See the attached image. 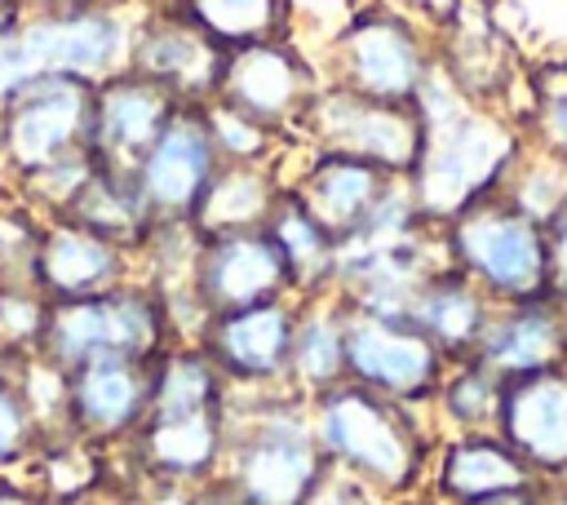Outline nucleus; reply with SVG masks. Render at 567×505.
I'll list each match as a JSON object with an SVG mask.
<instances>
[{"mask_svg":"<svg viewBox=\"0 0 567 505\" xmlns=\"http://www.w3.org/2000/svg\"><path fill=\"white\" fill-rule=\"evenodd\" d=\"M447 261L496 306L545 297V226L518 213L501 190L447 221Z\"/></svg>","mask_w":567,"mask_h":505,"instance_id":"nucleus-6","label":"nucleus"},{"mask_svg":"<svg viewBox=\"0 0 567 505\" xmlns=\"http://www.w3.org/2000/svg\"><path fill=\"white\" fill-rule=\"evenodd\" d=\"M306 505H385V501H381L368 483H359L354 474H346V470L328 465V470L319 474L315 492L306 496Z\"/></svg>","mask_w":567,"mask_h":505,"instance_id":"nucleus-34","label":"nucleus"},{"mask_svg":"<svg viewBox=\"0 0 567 505\" xmlns=\"http://www.w3.org/2000/svg\"><path fill=\"white\" fill-rule=\"evenodd\" d=\"M35 4H44V13H62V9H89L93 0H35Z\"/></svg>","mask_w":567,"mask_h":505,"instance_id":"nucleus-39","label":"nucleus"},{"mask_svg":"<svg viewBox=\"0 0 567 505\" xmlns=\"http://www.w3.org/2000/svg\"><path fill=\"white\" fill-rule=\"evenodd\" d=\"M0 505H49L35 483H22L13 474H0Z\"/></svg>","mask_w":567,"mask_h":505,"instance_id":"nucleus-36","label":"nucleus"},{"mask_svg":"<svg viewBox=\"0 0 567 505\" xmlns=\"http://www.w3.org/2000/svg\"><path fill=\"white\" fill-rule=\"evenodd\" d=\"M536 487H540V483H536ZM536 487L509 492V496H492V501H478V505H536Z\"/></svg>","mask_w":567,"mask_h":505,"instance_id":"nucleus-38","label":"nucleus"},{"mask_svg":"<svg viewBox=\"0 0 567 505\" xmlns=\"http://www.w3.org/2000/svg\"><path fill=\"white\" fill-rule=\"evenodd\" d=\"M128 53H133V71L168 89L177 102L213 97L221 80V62H226V53L208 35H199L186 18L151 22L146 31L133 35Z\"/></svg>","mask_w":567,"mask_h":505,"instance_id":"nucleus-22","label":"nucleus"},{"mask_svg":"<svg viewBox=\"0 0 567 505\" xmlns=\"http://www.w3.org/2000/svg\"><path fill=\"white\" fill-rule=\"evenodd\" d=\"M190 284H195V297H199L204 315L292 297V275H288L275 239L266 235V226L199 239Z\"/></svg>","mask_w":567,"mask_h":505,"instance_id":"nucleus-15","label":"nucleus"},{"mask_svg":"<svg viewBox=\"0 0 567 505\" xmlns=\"http://www.w3.org/2000/svg\"><path fill=\"white\" fill-rule=\"evenodd\" d=\"M346 381V301L310 297L297 315L292 337V363H288V390L301 399H315Z\"/></svg>","mask_w":567,"mask_h":505,"instance_id":"nucleus-25","label":"nucleus"},{"mask_svg":"<svg viewBox=\"0 0 567 505\" xmlns=\"http://www.w3.org/2000/svg\"><path fill=\"white\" fill-rule=\"evenodd\" d=\"M310 425L323 461L368 483L385 505L425 487L439 439L430 434L421 408L341 381L310 399Z\"/></svg>","mask_w":567,"mask_h":505,"instance_id":"nucleus-3","label":"nucleus"},{"mask_svg":"<svg viewBox=\"0 0 567 505\" xmlns=\"http://www.w3.org/2000/svg\"><path fill=\"white\" fill-rule=\"evenodd\" d=\"M545 297L567 310V204L545 221Z\"/></svg>","mask_w":567,"mask_h":505,"instance_id":"nucleus-33","label":"nucleus"},{"mask_svg":"<svg viewBox=\"0 0 567 505\" xmlns=\"http://www.w3.org/2000/svg\"><path fill=\"white\" fill-rule=\"evenodd\" d=\"M217 168H221V155L213 142L204 102H177V111L168 115V124L133 168V190L151 230L190 221Z\"/></svg>","mask_w":567,"mask_h":505,"instance_id":"nucleus-8","label":"nucleus"},{"mask_svg":"<svg viewBox=\"0 0 567 505\" xmlns=\"http://www.w3.org/2000/svg\"><path fill=\"white\" fill-rule=\"evenodd\" d=\"M496 434L532 465L536 478L567 474V363L505 381Z\"/></svg>","mask_w":567,"mask_h":505,"instance_id":"nucleus-19","label":"nucleus"},{"mask_svg":"<svg viewBox=\"0 0 567 505\" xmlns=\"http://www.w3.org/2000/svg\"><path fill=\"white\" fill-rule=\"evenodd\" d=\"M44 443V430L27 403V390L18 381V368L13 359L0 368V474H13L18 465L35 461Z\"/></svg>","mask_w":567,"mask_h":505,"instance_id":"nucleus-31","label":"nucleus"},{"mask_svg":"<svg viewBox=\"0 0 567 505\" xmlns=\"http://www.w3.org/2000/svg\"><path fill=\"white\" fill-rule=\"evenodd\" d=\"M182 18L221 53L266 44L279 27V0H182Z\"/></svg>","mask_w":567,"mask_h":505,"instance_id":"nucleus-29","label":"nucleus"},{"mask_svg":"<svg viewBox=\"0 0 567 505\" xmlns=\"http://www.w3.org/2000/svg\"><path fill=\"white\" fill-rule=\"evenodd\" d=\"M425 483L430 501L439 505H478L492 496L527 492L540 478L501 434H443Z\"/></svg>","mask_w":567,"mask_h":505,"instance_id":"nucleus-20","label":"nucleus"},{"mask_svg":"<svg viewBox=\"0 0 567 505\" xmlns=\"http://www.w3.org/2000/svg\"><path fill=\"white\" fill-rule=\"evenodd\" d=\"M124 261H128L124 244L66 217V221H53L35 235L27 284L44 301H80V297H97L106 288H120Z\"/></svg>","mask_w":567,"mask_h":505,"instance_id":"nucleus-18","label":"nucleus"},{"mask_svg":"<svg viewBox=\"0 0 567 505\" xmlns=\"http://www.w3.org/2000/svg\"><path fill=\"white\" fill-rule=\"evenodd\" d=\"M390 182H394V173H385V168H377L368 159L319 151V159L306 168V177L292 186V195L341 244L372 217V208H377V199L385 195Z\"/></svg>","mask_w":567,"mask_h":505,"instance_id":"nucleus-23","label":"nucleus"},{"mask_svg":"<svg viewBox=\"0 0 567 505\" xmlns=\"http://www.w3.org/2000/svg\"><path fill=\"white\" fill-rule=\"evenodd\" d=\"M447 359L408 319H385L346 306V381L408 408H430Z\"/></svg>","mask_w":567,"mask_h":505,"instance_id":"nucleus-9","label":"nucleus"},{"mask_svg":"<svg viewBox=\"0 0 567 505\" xmlns=\"http://www.w3.org/2000/svg\"><path fill=\"white\" fill-rule=\"evenodd\" d=\"M279 182L261 164H226L213 173L190 226L199 239L208 235H230V230H261L279 204Z\"/></svg>","mask_w":567,"mask_h":505,"instance_id":"nucleus-26","label":"nucleus"},{"mask_svg":"<svg viewBox=\"0 0 567 505\" xmlns=\"http://www.w3.org/2000/svg\"><path fill=\"white\" fill-rule=\"evenodd\" d=\"M0 297H4V279H0Z\"/></svg>","mask_w":567,"mask_h":505,"instance_id":"nucleus-41","label":"nucleus"},{"mask_svg":"<svg viewBox=\"0 0 567 505\" xmlns=\"http://www.w3.org/2000/svg\"><path fill=\"white\" fill-rule=\"evenodd\" d=\"M155 359H93L66 372L62 434L80 443H128L151 403Z\"/></svg>","mask_w":567,"mask_h":505,"instance_id":"nucleus-14","label":"nucleus"},{"mask_svg":"<svg viewBox=\"0 0 567 505\" xmlns=\"http://www.w3.org/2000/svg\"><path fill=\"white\" fill-rule=\"evenodd\" d=\"M492 310H496V301L470 275H461L456 266H443L412 297L408 323L416 332H425L447 363H456V359H474L478 337H483Z\"/></svg>","mask_w":567,"mask_h":505,"instance_id":"nucleus-24","label":"nucleus"},{"mask_svg":"<svg viewBox=\"0 0 567 505\" xmlns=\"http://www.w3.org/2000/svg\"><path fill=\"white\" fill-rule=\"evenodd\" d=\"M93 115V84L71 75H27L0 106V146L13 168L44 173L84 151Z\"/></svg>","mask_w":567,"mask_h":505,"instance_id":"nucleus-7","label":"nucleus"},{"mask_svg":"<svg viewBox=\"0 0 567 505\" xmlns=\"http://www.w3.org/2000/svg\"><path fill=\"white\" fill-rule=\"evenodd\" d=\"M394 505H439V501H430V496H408V501H394Z\"/></svg>","mask_w":567,"mask_h":505,"instance_id":"nucleus-40","label":"nucleus"},{"mask_svg":"<svg viewBox=\"0 0 567 505\" xmlns=\"http://www.w3.org/2000/svg\"><path fill=\"white\" fill-rule=\"evenodd\" d=\"M310 97H315L310 66L292 49L266 40V44H248V49L226 53L213 102H221V106L257 120L261 128H270L279 120L306 115Z\"/></svg>","mask_w":567,"mask_h":505,"instance_id":"nucleus-17","label":"nucleus"},{"mask_svg":"<svg viewBox=\"0 0 567 505\" xmlns=\"http://www.w3.org/2000/svg\"><path fill=\"white\" fill-rule=\"evenodd\" d=\"M266 235L275 239L288 275H292V292L297 297H319V292H332V261H337V239L306 213V204L284 190L270 221H266Z\"/></svg>","mask_w":567,"mask_h":505,"instance_id":"nucleus-27","label":"nucleus"},{"mask_svg":"<svg viewBox=\"0 0 567 505\" xmlns=\"http://www.w3.org/2000/svg\"><path fill=\"white\" fill-rule=\"evenodd\" d=\"M301 120L323 151L368 159L394 177H408L421 151V115L412 102H377L337 84L332 93H315Z\"/></svg>","mask_w":567,"mask_h":505,"instance_id":"nucleus-11","label":"nucleus"},{"mask_svg":"<svg viewBox=\"0 0 567 505\" xmlns=\"http://www.w3.org/2000/svg\"><path fill=\"white\" fill-rule=\"evenodd\" d=\"M133 35L106 9H62L40 13L35 22L18 27V62L27 75H71V80H106L124 71Z\"/></svg>","mask_w":567,"mask_h":505,"instance_id":"nucleus-12","label":"nucleus"},{"mask_svg":"<svg viewBox=\"0 0 567 505\" xmlns=\"http://www.w3.org/2000/svg\"><path fill=\"white\" fill-rule=\"evenodd\" d=\"M474 359L487 363L501 381L563 368L567 363V310L554 297L496 306L478 337Z\"/></svg>","mask_w":567,"mask_h":505,"instance_id":"nucleus-21","label":"nucleus"},{"mask_svg":"<svg viewBox=\"0 0 567 505\" xmlns=\"http://www.w3.org/2000/svg\"><path fill=\"white\" fill-rule=\"evenodd\" d=\"M168 310L155 288H106L80 301H49L44 332L31 354L71 372L93 359H155L168 350Z\"/></svg>","mask_w":567,"mask_h":505,"instance_id":"nucleus-5","label":"nucleus"},{"mask_svg":"<svg viewBox=\"0 0 567 505\" xmlns=\"http://www.w3.org/2000/svg\"><path fill=\"white\" fill-rule=\"evenodd\" d=\"M412 106L421 115V151L408 173L412 199L425 221H452L505 182L523 137L496 106L474 102L443 66L425 75Z\"/></svg>","mask_w":567,"mask_h":505,"instance_id":"nucleus-1","label":"nucleus"},{"mask_svg":"<svg viewBox=\"0 0 567 505\" xmlns=\"http://www.w3.org/2000/svg\"><path fill=\"white\" fill-rule=\"evenodd\" d=\"M501 399H505V381L487 363L456 359V363H447L430 408L447 434H496Z\"/></svg>","mask_w":567,"mask_h":505,"instance_id":"nucleus-28","label":"nucleus"},{"mask_svg":"<svg viewBox=\"0 0 567 505\" xmlns=\"http://www.w3.org/2000/svg\"><path fill=\"white\" fill-rule=\"evenodd\" d=\"M301 306L292 297L257 301L239 310L208 315L199 328L204 354L217 363L230 390H288V363H292V337H297Z\"/></svg>","mask_w":567,"mask_h":505,"instance_id":"nucleus-10","label":"nucleus"},{"mask_svg":"<svg viewBox=\"0 0 567 505\" xmlns=\"http://www.w3.org/2000/svg\"><path fill=\"white\" fill-rule=\"evenodd\" d=\"M173 111L177 97L137 71H115L102 84H93V115L84 142L93 168L111 177H133L137 159L151 151Z\"/></svg>","mask_w":567,"mask_h":505,"instance_id":"nucleus-13","label":"nucleus"},{"mask_svg":"<svg viewBox=\"0 0 567 505\" xmlns=\"http://www.w3.org/2000/svg\"><path fill=\"white\" fill-rule=\"evenodd\" d=\"M323 470L328 461L310 425V399L292 390L230 394L221 478L248 505H306Z\"/></svg>","mask_w":567,"mask_h":505,"instance_id":"nucleus-4","label":"nucleus"},{"mask_svg":"<svg viewBox=\"0 0 567 505\" xmlns=\"http://www.w3.org/2000/svg\"><path fill=\"white\" fill-rule=\"evenodd\" d=\"M341 58V89L377 102H416L425 75L434 71L421 35L390 13H368L350 22L337 44Z\"/></svg>","mask_w":567,"mask_h":505,"instance_id":"nucleus-16","label":"nucleus"},{"mask_svg":"<svg viewBox=\"0 0 567 505\" xmlns=\"http://www.w3.org/2000/svg\"><path fill=\"white\" fill-rule=\"evenodd\" d=\"M177 505H248V501H244V496H239V492L217 474V478H204V483L186 487Z\"/></svg>","mask_w":567,"mask_h":505,"instance_id":"nucleus-35","label":"nucleus"},{"mask_svg":"<svg viewBox=\"0 0 567 505\" xmlns=\"http://www.w3.org/2000/svg\"><path fill=\"white\" fill-rule=\"evenodd\" d=\"M536 505H567V487L554 483V478H540V487H536Z\"/></svg>","mask_w":567,"mask_h":505,"instance_id":"nucleus-37","label":"nucleus"},{"mask_svg":"<svg viewBox=\"0 0 567 505\" xmlns=\"http://www.w3.org/2000/svg\"><path fill=\"white\" fill-rule=\"evenodd\" d=\"M230 430V385L199 341H177L155 354L151 403L142 425L133 430L137 465L186 492L204 478L221 474Z\"/></svg>","mask_w":567,"mask_h":505,"instance_id":"nucleus-2","label":"nucleus"},{"mask_svg":"<svg viewBox=\"0 0 567 505\" xmlns=\"http://www.w3.org/2000/svg\"><path fill=\"white\" fill-rule=\"evenodd\" d=\"M527 128L536 151L567 159V62H545L532 80Z\"/></svg>","mask_w":567,"mask_h":505,"instance_id":"nucleus-32","label":"nucleus"},{"mask_svg":"<svg viewBox=\"0 0 567 505\" xmlns=\"http://www.w3.org/2000/svg\"><path fill=\"white\" fill-rule=\"evenodd\" d=\"M518 213H527L532 221H549L563 204H567V159L558 155H545V151H518V159L509 164L505 182L496 186Z\"/></svg>","mask_w":567,"mask_h":505,"instance_id":"nucleus-30","label":"nucleus"}]
</instances>
